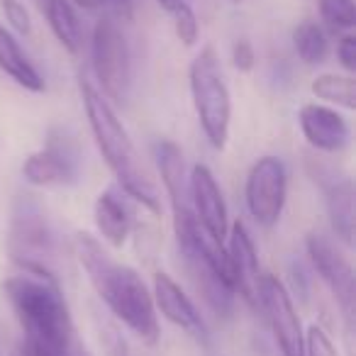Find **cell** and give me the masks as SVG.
<instances>
[{"mask_svg": "<svg viewBox=\"0 0 356 356\" xmlns=\"http://www.w3.org/2000/svg\"><path fill=\"white\" fill-rule=\"evenodd\" d=\"M81 100H83L86 118H88L95 147L103 154L110 171L115 173L120 188H122L134 203L147 208L149 213L159 215L161 213L159 193H156V188H154L147 168L142 166V159H139L132 137H129V132L124 129L118 113L113 110L110 100L105 98L90 81H81Z\"/></svg>", "mask_w": 356, "mask_h": 356, "instance_id": "obj_3", "label": "cell"}, {"mask_svg": "<svg viewBox=\"0 0 356 356\" xmlns=\"http://www.w3.org/2000/svg\"><path fill=\"white\" fill-rule=\"evenodd\" d=\"M288 195V171L281 159L261 156L252 166L244 186V198L252 218L261 227H273L281 220Z\"/></svg>", "mask_w": 356, "mask_h": 356, "instance_id": "obj_8", "label": "cell"}, {"mask_svg": "<svg viewBox=\"0 0 356 356\" xmlns=\"http://www.w3.org/2000/svg\"><path fill=\"white\" fill-rule=\"evenodd\" d=\"M74 254L83 266L93 291L108 310L120 320L142 344L154 346L161 337L159 315L152 291L132 266L115 261L105 247L88 232L74 234Z\"/></svg>", "mask_w": 356, "mask_h": 356, "instance_id": "obj_2", "label": "cell"}, {"mask_svg": "<svg viewBox=\"0 0 356 356\" xmlns=\"http://www.w3.org/2000/svg\"><path fill=\"white\" fill-rule=\"evenodd\" d=\"M325 188V200H327V215L334 234L344 244H354V184L351 178H330L327 184H322Z\"/></svg>", "mask_w": 356, "mask_h": 356, "instance_id": "obj_16", "label": "cell"}, {"mask_svg": "<svg viewBox=\"0 0 356 356\" xmlns=\"http://www.w3.org/2000/svg\"><path fill=\"white\" fill-rule=\"evenodd\" d=\"M305 356H339V351L322 327L312 325L305 332Z\"/></svg>", "mask_w": 356, "mask_h": 356, "instance_id": "obj_23", "label": "cell"}, {"mask_svg": "<svg viewBox=\"0 0 356 356\" xmlns=\"http://www.w3.org/2000/svg\"><path fill=\"white\" fill-rule=\"evenodd\" d=\"M103 339H105V351H108V356H147L139 349H134L115 327H105Z\"/></svg>", "mask_w": 356, "mask_h": 356, "instance_id": "obj_25", "label": "cell"}, {"mask_svg": "<svg viewBox=\"0 0 356 356\" xmlns=\"http://www.w3.org/2000/svg\"><path fill=\"white\" fill-rule=\"evenodd\" d=\"M22 176L27 184L40 186V188L71 186L79 178V159L74 156L69 144L51 137L47 147H42L40 152H32L25 159Z\"/></svg>", "mask_w": 356, "mask_h": 356, "instance_id": "obj_11", "label": "cell"}, {"mask_svg": "<svg viewBox=\"0 0 356 356\" xmlns=\"http://www.w3.org/2000/svg\"><path fill=\"white\" fill-rule=\"evenodd\" d=\"M0 6H3V13H6V20L10 22V27L17 32V35H30L32 32V20H30V13L27 8L22 6L20 0H0Z\"/></svg>", "mask_w": 356, "mask_h": 356, "instance_id": "obj_24", "label": "cell"}, {"mask_svg": "<svg viewBox=\"0 0 356 356\" xmlns=\"http://www.w3.org/2000/svg\"><path fill=\"white\" fill-rule=\"evenodd\" d=\"M8 254L20 271L56 278L59 239L35 195H17L8 222Z\"/></svg>", "mask_w": 356, "mask_h": 356, "instance_id": "obj_4", "label": "cell"}, {"mask_svg": "<svg viewBox=\"0 0 356 356\" xmlns=\"http://www.w3.org/2000/svg\"><path fill=\"white\" fill-rule=\"evenodd\" d=\"M13 356H20V354H13Z\"/></svg>", "mask_w": 356, "mask_h": 356, "instance_id": "obj_31", "label": "cell"}, {"mask_svg": "<svg viewBox=\"0 0 356 356\" xmlns=\"http://www.w3.org/2000/svg\"><path fill=\"white\" fill-rule=\"evenodd\" d=\"M337 59H339V64L344 66L349 74L356 71V37L354 35L346 32V35L337 42Z\"/></svg>", "mask_w": 356, "mask_h": 356, "instance_id": "obj_27", "label": "cell"}, {"mask_svg": "<svg viewBox=\"0 0 356 356\" xmlns=\"http://www.w3.org/2000/svg\"><path fill=\"white\" fill-rule=\"evenodd\" d=\"M320 15L332 30L349 32L356 25V10L354 0H317Z\"/></svg>", "mask_w": 356, "mask_h": 356, "instance_id": "obj_21", "label": "cell"}, {"mask_svg": "<svg viewBox=\"0 0 356 356\" xmlns=\"http://www.w3.org/2000/svg\"><path fill=\"white\" fill-rule=\"evenodd\" d=\"M171 15H173V30H176V37L184 42L186 47H193L200 37V25H198V17H195L193 8L181 3Z\"/></svg>", "mask_w": 356, "mask_h": 356, "instance_id": "obj_22", "label": "cell"}, {"mask_svg": "<svg viewBox=\"0 0 356 356\" xmlns=\"http://www.w3.org/2000/svg\"><path fill=\"white\" fill-rule=\"evenodd\" d=\"M181 3H184V0H159V6H161L166 13H173Z\"/></svg>", "mask_w": 356, "mask_h": 356, "instance_id": "obj_29", "label": "cell"}, {"mask_svg": "<svg viewBox=\"0 0 356 356\" xmlns=\"http://www.w3.org/2000/svg\"><path fill=\"white\" fill-rule=\"evenodd\" d=\"M293 47H296L300 61H305L307 66H317L327 59V51H330V42L327 35L322 32V27L317 22H300V25L293 30Z\"/></svg>", "mask_w": 356, "mask_h": 356, "instance_id": "obj_20", "label": "cell"}, {"mask_svg": "<svg viewBox=\"0 0 356 356\" xmlns=\"http://www.w3.org/2000/svg\"><path fill=\"white\" fill-rule=\"evenodd\" d=\"M40 13L44 15L49 30L59 40V44L71 54H79L81 44H83V32H81L79 15L74 10L71 0H35Z\"/></svg>", "mask_w": 356, "mask_h": 356, "instance_id": "obj_18", "label": "cell"}, {"mask_svg": "<svg viewBox=\"0 0 356 356\" xmlns=\"http://www.w3.org/2000/svg\"><path fill=\"white\" fill-rule=\"evenodd\" d=\"M232 3H234V6H242V3H244V0H232Z\"/></svg>", "mask_w": 356, "mask_h": 356, "instance_id": "obj_30", "label": "cell"}, {"mask_svg": "<svg viewBox=\"0 0 356 356\" xmlns=\"http://www.w3.org/2000/svg\"><path fill=\"white\" fill-rule=\"evenodd\" d=\"M3 291L25 334L22 356H88L76 337L59 278L20 271L3 283Z\"/></svg>", "mask_w": 356, "mask_h": 356, "instance_id": "obj_1", "label": "cell"}, {"mask_svg": "<svg viewBox=\"0 0 356 356\" xmlns=\"http://www.w3.org/2000/svg\"><path fill=\"white\" fill-rule=\"evenodd\" d=\"M229 257V271H232V291L242 298L247 305L259 307V286H261V271H259L257 247L252 242V234L244 227L242 220L227 229L225 239Z\"/></svg>", "mask_w": 356, "mask_h": 356, "instance_id": "obj_12", "label": "cell"}, {"mask_svg": "<svg viewBox=\"0 0 356 356\" xmlns=\"http://www.w3.org/2000/svg\"><path fill=\"white\" fill-rule=\"evenodd\" d=\"M298 124H300V132L307 139V144L317 152L337 154L349 147V122L334 108H327L320 103L302 105L298 113Z\"/></svg>", "mask_w": 356, "mask_h": 356, "instance_id": "obj_14", "label": "cell"}, {"mask_svg": "<svg viewBox=\"0 0 356 356\" xmlns=\"http://www.w3.org/2000/svg\"><path fill=\"white\" fill-rule=\"evenodd\" d=\"M310 88L312 95H317L320 100H327L344 110H356V81L351 74H320L312 81Z\"/></svg>", "mask_w": 356, "mask_h": 356, "instance_id": "obj_19", "label": "cell"}, {"mask_svg": "<svg viewBox=\"0 0 356 356\" xmlns=\"http://www.w3.org/2000/svg\"><path fill=\"white\" fill-rule=\"evenodd\" d=\"M259 307L266 312L273 339L283 356H305V330L288 288L271 273H264L259 286Z\"/></svg>", "mask_w": 356, "mask_h": 356, "instance_id": "obj_9", "label": "cell"}, {"mask_svg": "<svg viewBox=\"0 0 356 356\" xmlns=\"http://www.w3.org/2000/svg\"><path fill=\"white\" fill-rule=\"evenodd\" d=\"M0 356H3V354H0Z\"/></svg>", "mask_w": 356, "mask_h": 356, "instance_id": "obj_34", "label": "cell"}, {"mask_svg": "<svg viewBox=\"0 0 356 356\" xmlns=\"http://www.w3.org/2000/svg\"><path fill=\"white\" fill-rule=\"evenodd\" d=\"M232 61L239 71H252L257 64V54H254V47L249 40H237L232 44Z\"/></svg>", "mask_w": 356, "mask_h": 356, "instance_id": "obj_26", "label": "cell"}, {"mask_svg": "<svg viewBox=\"0 0 356 356\" xmlns=\"http://www.w3.org/2000/svg\"><path fill=\"white\" fill-rule=\"evenodd\" d=\"M90 59H93V74L100 83V93L115 103H122L132 83V56H129L122 27L113 17H103L95 22Z\"/></svg>", "mask_w": 356, "mask_h": 356, "instance_id": "obj_6", "label": "cell"}, {"mask_svg": "<svg viewBox=\"0 0 356 356\" xmlns=\"http://www.w3.org/2000/svg\"><path fill=\"white\" fill-rule=\"evenodd\" d=\"M17 354H20V351H17ZM20 356H22V354H20Z\"/></svg>", "mask_w": 356, "mask_h": 356, "instance_id": "obj_33", "label": "cell"}, {"mask_svg": "<svg viewBox=\"0 0 356 356\" xmlns=\"http://www.w3.org/2000/svg\"><path fill=\"white\" fill-rule=\"evenodd\" d=\"M188 200L193 218L205 232L218 242L227 239L229 218H227V203L220 191L218 181H215L213 171L203 163L193 166L188 176Z\"/></svg>", "mask_w": 356, "mask_h": 356, "instance_id": "obj_10", "label": "cell"}, {"mask_svg": "<svg viewBox=\"0 0 356 356\" xmlns=\"http://www.w3.org/2000/svg\"><path fill=\"white\" fill-rule=\"evenodd\" d=\"M0 71L10 76L25 90H32V93H42L44 90V79L35 69V64L27 59L20 42L6 27H0Z\"/></svg>", "mask_w": 356, "mask_h": 356, "instance_id": "obj_17", "label": "cell"}, {"mask_svg": "<svg viewBox=\"0 0 356 356\" xmlns=\"http://www.w3.org/2000/svg\"><path fill=\"white\" fill-rule=\"evenodd\" d=\"M152 298H154V307H156L168 322L181 327V330L193 337V339L208 341V327H205L203 315L198 312L195 302L186 296L184 288L178 286L168 273H163V271L154 273Z\"/></svg>", "mask_w": 356, "mask_h": 356, "instance_id": "obj_13", "label": "cell"}, {"mask_svg": "<svg viewBox=\"0 0 356 356\" xmlns=\"http://www.w3.org/2000/svg\"><path fill=\"white\" fill-rule=\"evenodd\" d=\"M71 3H76L83 10H98V8L105 6V0H71Z\"/></svg>", "mask_w": 356, "mask_h": 356, "instance_id": "obj_28", "label": "cell"}, {"mask_svg": "<svg viewBox=\"0 0 356 356\" xmlns=\"http://www.w3.org/2000/svg\"><path fill=\"white\" fill-rule=\"evenodd\" d=\"M105 3H110V0H105Z\"/></svg>", "mask_w": 356, "mask_h": 356, "instance_id": "obj_32", "label": "cell"}, {"mask_svg": "<svg viewBox=\"0 0 356 356\" xmlns=\"http://www.w3.org/2000/svg\"><path fill=\"white\" fill-rule=\"evenodd\" d=\"M307 257H310L312 268L332 298L337 300L344 317V332H346V346L351 351V337H354V302H356V288H354V266L351 261L322 234H310L305 242Z\"/></svg>", "mask_w": 356, "mask_h": 356, "instance_id": "obj_7", "label": "cell"}, {"mask_svg": "<svg viewBox=\"0 0 356 356\" xmlns=\"http://www.w3.org/2000/svg\"><path fill=\"white\" fill-rule=\"evenodd\" d=\"M93 220L98 227L103 242H108L110 247H122L127 242L129 232L134 225V210L129 205L127 198L118 193L115 188L103 191L95 198L93 205Z\"/></svg>", "mask_w": 356, "mask_h": 356, "instance_id": "obj_15", "label": "cell"}, {"mask_svg": "<svg viewBox=\"0 0 356 356\" xmlns=\"http://www.w3.org/2000/svg\"><path fill=\"white\" fill-rule=\"evenodd\" d=\"M188 81L191 95H193V108L205 137L215 149H225L229 139L232 95H229L227 83H225L220 59L213 47L200 49V54L191 61Z\"/></svg>", "mask_w": 356, "mask_h": 356, "instance_id": "obj_5", "label": "cell"}]
</instances>
